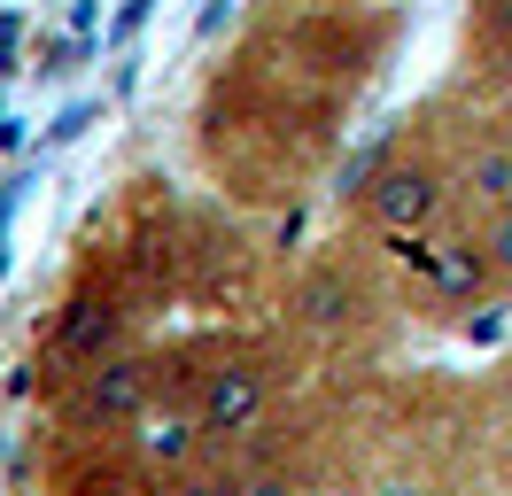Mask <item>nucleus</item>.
Here are the masks:
<instances>
[{
  "mask_svg": "<svg viewBox=\"0 0 512 496\" xmlns=\"http://www.w3.org/2000/svg\"><path fill=\"white\" fill-rule=\"evenodd\" d=\"M156 403H163V365L148 349H125V357H109V365L63 380L55 419H63L70 434H132Z\"/></svg>",
  "mask_w": 512,
  "mask_h": 496,
  "instance_id": "obj_1",
  "label": "nucleus"
},
{
  "mask_svg": "<svg viewBox=\"0 0 512 496\" xmlns=\"http://www.w3.org/2000/svg\"><path fill=\"white\" fill-rule=\"evenodd\" d=\"M357 202H365V217L381 225L388 241H419V233L458 202V186H450V163H435L427 148H388V155L365 163Z\"/></svg>",
  "mask_w": 512,
  "mask_h": 496,
  "instance_id": "obj_2",
  "label": "nucleus"
},
{
  "mask_svg": "<svg viewBox=\"0 0 512 496\" xmlns=\"http://www.w3.org/2000/svg\"><path fill=\"white\" fill-rule=\"evenodd\" d=\"M132 310L117 287H78L63 303V318H55V365H63V380H78V372L109 365V357H125L132 349Z\"/></svg>",
  "mask_w": 512,
  "mask_h": 496,
  "instance_id": "obj_3",
  "label": "nucleus"
},
{
  "mask_svg": "<svg viewBox=\"0 0 512 496\" xmlns=\"http://www.w3.org/2000/svg\"><path fill=\"white\" fill-rule=\"evenodd\" d=\"M373 310V287H365V272H357L350 256H319V264H303L288 287V318L303 326V334H350L357 318Z\"/></svg>",
  "mask_w": 512,
  "mask_h": 496,
  "instance_id": "obj_4",
  "label": "nucleus"
},
{
  "mask_svg": "<svg viewBox=\"0 0 512 496\" xmlns=\"http://www.w3.org/2000/svg\"><path fill=\"white\" fill-rule=\"evenodd\" d=\"M210 450H218V442H210V427L194 419V403H156V411L125 434V458L140 465L148 481H187V473H202Z\"/></svg>",
  "mask_w": 512,
  "mask_h": 496,
  "instance_id": "obj_5",
  "label": "nucleus"
},
{
  "mask_svg": "<svg viewBox=\"0 0 512 496\" xmlns=\"http://www.w3.org/2000/svg\"><path fill=\"white\" fill-rule=\"evenodd\" d=\"M450 186H458V210L474 217V225L505 217L512 210V140H481V148H466L458 163H450Z\"/></svg>",
  "mask_w": 512,
  "mask_h": 496,
  "instance_id": "obj_6",
  "label": "nucleus"
},
{
  "mask_svg": "<svg viewBox=\"0 0 512 496\" xmlns=\"http://www.w3.org/2000/svg\"><path fill=\"white\" fill-rule=\"evenodd\" d=\"M241 489L249 496H311V481H303L295 458H264V465H241Z\"/></svg>",
  "mask_w": 512,
  "mask_h": 496,
  "instance_id": "obj_7",
  "label": "nucleus"
},
{
  "mask_svg": "<svg viewBox=\"0 0 512 496\" xmlns=\"http://www.w3.org/2000/svg\"><path fill=\"white\" fill-rule=\"evenodd\" d=\"M481 55L497 78H512V0H481Z\"/></svg>",
  "mask_w": 512,
  "mask_h": 496,
  "instance_id": "obj_8",
  "label": "nucleus"
},
{
  "mask_svg": "<svg viewBox=\"0 0 512 496\" xmlns=\"http://www.w3.org/2000/svg\"><path fill=\"white\" fill-rule=\"evenodd\" d=\"M474 248H481V264H489V279H497V287H512V210L489 217V225L474 233Z\"/></svg>",
  "mask_w": 512,
  "mask_h": 496,
  "instance_id": "obj_9",
  "label": "nucleus"
},
{
  "mask_svg": "<svg viewBox=\"0 0 512 496\" xmlns=\"http://www.w3.org/2000/svg\"><path fill=\"white\" fill-rule=\"evenodd\" d=\"M163 496H249V489H241V465H202L187 481H171Z\"/></svg>",
  "mask_w": 512,
  "mask_h": 496,
  "instance_id": "obj_10",
  "label": "nucleus"
},
{
  "mask_svg": "<svg viewBox=\"0 0 512 496\" xmlns=\"http://www.w3.org/2000/svg\"><path fill=\"white\" fill-rule=\"evenodd\" d=\"M365 496H435V481H419V473H381Z\"/></svg>",
  "mask_w": 512,
  "mask_h": 496,
  "instance_id": "obj_11",
  "label": "nucleus"
}]
</instances>
